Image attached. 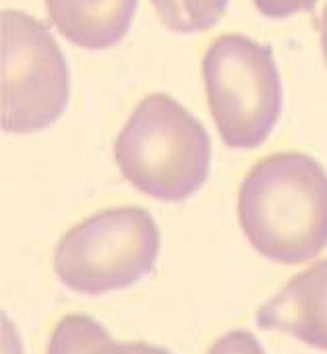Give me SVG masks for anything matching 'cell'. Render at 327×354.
I'll return each instance as SVG.
<instances>
[{
  "label": "cell",
  "instance_id": "ba28073f",
  "mask_svg": "<svg viewBox=\"0 0 327 354\" xmlns=\"http://www.w3.org/2000/svg\"><path fill=\"white\" fill-rule=\"evenodd\" d=\"M48 354H124V342H116L89 315H66L50 336Z\"/></svg>",
  "mask_w": 327,
  "mask_h": 354
},
{
  "label": "cell",
  "instance_id": "7a4b0ae2",
  "mask_svg": "<svg viewBox=\"0 0 327 354\" xmlns=\"http://www.w3.org/2000/svg\"><path fill=\"white\" fill-rule=\"evenodd\" d=\"M122 178L139 193L180 203L209 178L212 139L199 118L168 93H149L114 141Z\"/></svg>",
  "mask_w": 327,
  "mask_h": 354
},
{
  "label": "cell",
  "instance_id": "9c48e42d",
  "mask_svg": "<svg viewBox=\"0 0 327 354\" xmlns=\"http://www.w3.org/2000/svg\"><path fill=\"white\" fill-rule=\"evenodd\" d=\"M230 0H151L160 21L174 33H201L212 29L226 12Z\"/></svg>",
  "mask_w": 327,
  "mask_h": 354
},
{
  "label": "cell",
  "instance_id": "4fadbf2b",
  "mask_svg": "<svg viewBox=\"0 0 327 354\" xmlns=\"http://www.w3.org/2000/svg\"><path fill=\"white\" fill-rule=\"evenodd\" d=\"M319 37H321V50H324V58L327 64V4L321 12V25H319Z\"/></svg>",
  "mask_w": 327,
  "mask_h": 354
},
{
  "label": "cell",
  "instance_id": "52a82bcc",
  "mask_svg": "<svg viewBox=\"0 0 327 354\" xmlns=\"http://www.w3.org/2000/svg\"><path fill=\"white\" fill-rule=\"evenodd\" d=\"M139 0H46L52 25L83 50H108L129 33Z\"/></svg>",
  "mask_w": 327,
  "mask_h": 354
},
{
  "label": "cell",
  "instance_id": "3957f363",
  "mask_svg": "<svg viewBox=\"0 0 327 354\" xmlns=\"http://www.w3.org/2000/svg\"><path fill=\"white\" fill-rule=\"evenodd\" d=\"M207 104L230 149H255L274 133L282 108V77L270 46L249 35L216 37L203 56Z\"/></svg>",
  "mask_w": 327,
  "mask_h": 354
},
{
  "label": "cell",
  "instance_id": "8992f818",
  "mask_svg": "<svg viewBox=\"0 0 327 354\" xmlns=\"http://www.w3.org/2000/svg\"><path fill=\"white\" fill-rule=\"evenodd\" d=\"M257 326L327 351V259L297 274L257 309Z\"/></svg>",
  "mask_w": 327,
  "mask_h": 354
},
{
  "label": "cell",
  "instance_id": "7c38bea8",
  "mask_svg": "<svg viewBox=\"0 0 327 354\" xmlns=\"http://www.w3.org/2000/svg\"><path fill=\"white\" fill-rule=\"evenodd\" d=\"M124 354H172L162 346H153L147 342H124Z\"/></svg>",
  "mask_w": 327,
  "mask_h": 354
},
{
  "label": "cell",
  "instance_id": "5b68a950",
  "mask_svg": "<svg viewBox=\"0 0 327 354\" xmlns=\"http://www.w3.org/2000/svg\"><path fill=\"white\" fill-rule=\"evenodd\" d=\"M2 129L29 135L52 127L71 100V71L52 31L21 10H2Z\"/></svg>",
  "mask_w": 327,
  "mask_h": 354
},
{
  "label": "cell",
  "instance_id": "30bf717a",
  "mask_svg": "<svg viewBox=\"0 0 327 354\" xmlns=\"http://www.w3.org/2000/svg\"><path fill=\"white\" fill-rule=\"evenodd\" d=\"M207 354H268L255 334L247 330H232L218 338Z\"/></svg>",
  "mask_w": 327,
  "mask_h": 354
},
{
  "label": "cell",
  "instance_id": "277c9868",
  "mask_svg": "<svg viewBox=\"0 0 327 354\" xmlns=\"http://www.w3.org/2000/svg\"><path fill=\"white\" fill-rule=\"evenodd\" d=\"M162 234L145 207L102 209L56 245V278L73 292L100 297L143 280L160 257Z\"/></svg>",
  "mask_w": 327,
  "mask_h": 354
},
{
  "label": "cell",
  "instance_id": "8fae6325",
  "mask_svg": "<svg viewBox=\"0 0 327 354\" xmlns=\"http://www.w3.org/2000/svg\"><path fill=\"white\" fill-rule=\"evenodd\" d=\"M253 4L268 19H288L311 10L317 0H253Z\"/></svg>",
  "mask_w": 327,
  "mask_h": 354
},
{
  "label": "cell",
  "instance_id": "6da1fadb",
  "mask_svg": "<svg viewBox=\"0 0 327 354\" xmlns=\"http://www.w3.org/2000/svg\"><path fill=\"white\" fill-rule=\"evenodd\" d=\"M239 222L270 261L299 266L327 247V170L303 151L261 158L239 189Z\"/></svg>",
  "mask_w": 327,
  "mask_h": 354
}]
</instances>
